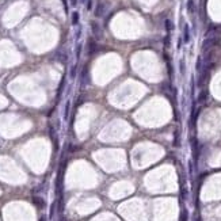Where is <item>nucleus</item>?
<instances>
[{"mask_svg": "<svg viewBox=\"0 0 221 221\" xmlns=\"http://www.w3.org/2000/svg\"><path fill=\"white\" fill-rule=\"evenodd\" d=\"M91 29H92V34H94V37H95L96 40H100V38L103 37V31H102V29H100V26H99L98 23L92 22V23H91Z\"/></svg>", "mask_w": 221, "mask_h": 221, "instance_id": "1", "label": "nucleus"}, {"mask_svg": "<svg viewBox=\"0 0 221 221\" xmlns=\"http://www.w3.org/2000/svg\"><path fill=\"white\" fill-rule=\"evenodd\" d=\"M56 58L57 61H60L61 64H67L68 61V54L65 53V50H58L56 53Z\"/></svg>", "mask_w": 221, "mask_h": 221, "instance_id": "2", "label": "nucleus"}, {"mask_svg": "<svg viewBox=\"0 0 221 221\" xmlns=\"http://www.w3.org/2000/svg\"><path fill=\"white\" fill-rule=\"evenodd\" d=\"M214 38H210V37H208V38H206L205 41H204V44H202V49H204V50H209V49H210L212 46H213V45H214Z\"/></svg>", "mask_w": 221, "mask_h": 221, "instance_id": "3", "label": "nucleus"}, {"mask_svg": "<svg viewBox=\"0 0 221 221\" xmlns=\"http://www.w3.org/2000/svg\"><path fill=\"white\" fill-rule=\"evenodd\" d=\"M104 12H106V5H104V3H99V4L96 5V8H95V15L103 16Z\"/></svg>", "mask_w": 221, "mask_h": 221, "instance_id": "4", "label": "nucleus"}, {"mask_svg": "<svg viewBox=\"0 0 221 221\" xmlns=\"http://www.w3.org/2000/svg\"><path fill=\"white\" fill-rule=\"evenodd\" d=\"M187 11H189L190 14H193V12L196 11V4H194L193 0H189V1H187Z\"/></svg>", "mask_w": 221, "mask_h": 221, "instance_id": "5", "label": "nucleus"}, {"mask_svg": "<svg viewBox=\"0 0 221 221\" xmlns=\"http://www.w3.org/2000/svg\"><path fill=\"white\" fill-rule=\"evenodd\" d=\"M95 50H96V45H95V42L90 41L88 42V54H92Z\"/></svg>", "mask_w": 221, "mask_h": 221, "instance_id": "6", "label": "nucleus"}, {"mask_svg": "<svg viewBox=\"0 0 221 221\" xmlns=\"http://www.w3.org/2000/svg\"><path fill=\"white\" fill-rule=\"evenodd\" d=\"M34 204H35L37 206H38V208H44V206H45V204H44V200H42V198H40V197H34Z\"/></svg>", "mask_w": 221, "mask_h": 221, "instance_id": "7", "label": "nucleus"}, {"mask_svg": "<svg viewBox=\"0 0 221 221\" xmlns=\"http://www.w3.org/2000/svg\"><path fill=\"white\" fill-rule=\"evenodd\" d=\"M190 41V31H189V26H185V42Z\"/></svg>", "mask_w": 221, "mask_h": 221, "instance_id": "8", "label": "nucleus"}, {"mask_svg": "<svg viewBox=\"0 0 221 221\" xmlns=\"http://www.w3.org/2000/svg\"><path fill=\"white\" fill-rule=\"evenodd\" d=\"M206 98H208V92H206V91H202V92H201V95L198 96V100H200V102H204Z\"/></svg>", "mask_w": 221, "mask_h": 221, "instance_id": "9", "label": "nucleus"}, {"mask_svg": "<svg viewBox=\"0 0 221 221\" xmlns=\"http://www.w3.org/2000/svg\"><path fill=\"white\" fill-rule=\"evenodd\" d=\"M77 22H79V14H77V12H73L72 14V23L73 25H77Z\"/></svg>", "mask_w": 221, "mask_h": 221, "instance_id": "10", "label": "nucleus"}, {"mask_svg": "<svg viewBox=\"0 0 221 221\" xmlns=\"http://www.w3.org/2000/svg\"><path fill=\"white\" fill-rule=\"evenodd\" d=\"M172 27H174V26H172V22L167 19V21H165V29L170 31V30H172Z\"/></svg>", "mask_w": 221, "mask_h": 221, "instance_id": "11", "label": "nucleus"}, {"mask_svg": "<svg viewBox=\"0 0 221 221\" xmlns=\"http://www.w3.org/2000/svg\"><path fill=\"white\" fill-rule=\"evenodd\" d=\"M180 71H182V73H185V62L180 61Z\"/></svg>", "mask_w": 221, "mask_h": 221, "instance_id": "12", "label": "nucleus"}, {"mask_svg": "<svg viewBox=\"0 0 221 221\" xmlns=\"http://www.w3.org/2000/svg\"><path fill=\"white\" fill-rule=\"evenodd\" d=\"M87 8H88V10H91V8H92V1H91V0H88V1H87Z\"/></svg>", "mask_w": 221, "mask_h": 221, "instance_id": "13", "label": "nucleus"}, {"mask_svg": "<svg viewBox=\"0 0 221 221\" xmlns=\"http://www.w3.org/2000/svg\"><path fill=\"white\" fill-rule=\"evenodd\" d=\"M62 3H64V7H65V11L68 10V4H67V0H62Z\"/></svg>", "mask_w": 221, "mask_h": 221, "instance_id": "14", "label": "nucleus"}, {"mask_svg": "<svg viewBox=\"0 0 221 221\" xmlns=\"http://www.w3.org/2000/svg\"><path fill=\"white\" fill-rule=\"evenodd\" d=\"M71 3H72V5L75 7V5L77 4V0H71Z\"/></svg>", "mask_w": 221, "mask_h": 221, "instance_id": "15", "label": "nucleus"}]
</instances>
